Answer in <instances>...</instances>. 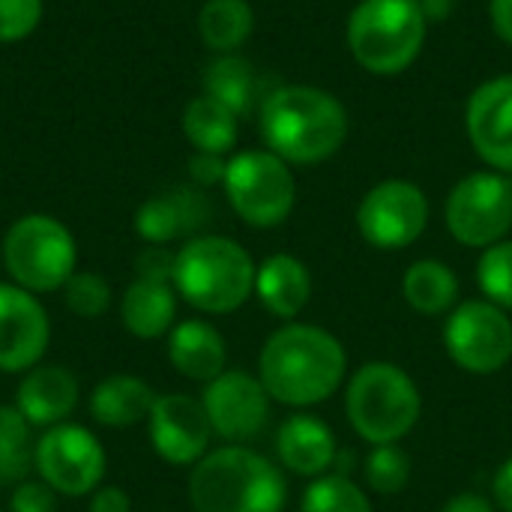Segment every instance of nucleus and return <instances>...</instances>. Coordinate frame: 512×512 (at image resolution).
Masks as SVG:
<instances>
[{
  "instance_id": "f257e3e1",
  "label": "nucleus",
  "mask_w": 512,
  "mask_h": 512,
  "mask_svg": "<svg viewBox=\"0 0 512 512\" xmlns=\"http://www.w3.org/2000/svg\"><path fill=\"white\" fill-rule=\"evenodd\" d=\"M261 138L288 165H318L348 141V111L324 87L279 84L261 99Z\"/></svg>"
},
{
  "instance_id": "f03ea898",
  "label": "nucleus",
  "mask_w": 512,
  "mask_h": 512,
  "mask_svg": "<svg viewBox=\"0 0 512 512\" xmlns=\"http://www.w3.org/2000/svg\"><path fill=\"white\" fill-rule=\"evenodd\" d=\"M342 342L312 324H285L261 348L258 378L273 402L309 408L327 402L345 381Z\"/></svg>"
},
{
  "instance_id": "7ed1b4c3",
  "label": "nucleus",
  "mask_w": 512,
  "mask_h": 512,
  "mask_svg": "<svg viewBox=\"0 0 512 512\" xmlns=\"http://www.w3.org/2000/svg\"><path fill=\"white\" fill-rule=\"evenodd\" d=\"M189 501L195 512H282L288 486L270 459L243 444H228L192 468Z\"/></svg>"
},
{
  "instance_id": "20e7f679",
  "label": "nucleus",
  "mask_w": 512,
  "mask_h": 512,
  "mask_svg": "<svg viewBox=\"0 0 512 512\" xmlns=\"http://www.w3.org/2000/svg\"><path fill=\"white\" fill-rule=\"evenodd\" d=\"M255 261L231 237H192L174 252V291L207 315H228L240 309L255 291Z\"/></svg>"
},
{
  "instance_id": "39448f33",
  "label": "nucleus",
  "mask_w": 512,
  "mask_h": 512,
  "mask_svg": "<svg viewBox=\"0 0 512 512\" xmlns=\"http://www.w3.org/2000/svg\"><path fill=\"white\" fill-rule=\"evenodd\" d=\"M429 21L414 0H360L351 9L345 39L351 57L369 75H402L423 51Z\"/></svg>"
},
{
  "instance_id": "423d86ee",
  "label": "nucleus",
  "mask_w": 512,
  "mask_h": 512,
  "mask_svg": "<svg viewBox=\"0 0 512 512\" xmlns=\"http://www.w3.org/2000/svg\"><path fill=\"white\" fill-rule=\"evenodd\" d=\"M345 411L354 432L378 444H399L420 420L423 399L417 384L396 363H366L345 390Z\"/></svg>"
},
{
  "instance_id": "0eeeda50",
  "label": "nucleus",
  "mask_w": 512,
  "mask_h": 512,
  "mask_svg": "<svg viewBox=\"0 0 512 512\" xmlns=\"http://www.w3.org/2000/svg\"><path fill=\"white\" fill-rule=\"evenodd\" d=\"M0 255L15 285L30 294H48L60 291L75 273L78 246L60 219L30 213L9 225Z\"/></svg>"
},
{
  "instance_id": "6e6552de",
  "label": "nucleus",
  "mask_w": 512,
  "mask_h": 512,
  "mask_svg": "<svg viewBox=\"0 0 512 512\" xmlns=\"http://www.w3.org/2000/svg\"><path fill=\"white\" fill-rule=\"evenodd\" d=\"M222 186L234 213L252 228L282 225L297 204L294 171L270 150H243L231 156Z\"/></svg>"
},
{
  "instance_id": "1a4fd4ad",
  "label": "nucleus",
  "mask_w": 512,
  "mask_h": 512,
  "mask_svg": "<svg viewBox=\"0 0 512 512\" xmlns=\"http://www.w3.org/2000/svg\"><path fill=\"white\" fill-rule=\"evenodd\" d=\"M444 219L462 246L489 249L507 240L512 228V177L492 168L462 177L447 195Z\"/></svg>"
},
{
  "instance_id": "9d476101",
  "label": "nucleus",
  "mask_w": 512,
  "mask_h": 512,
  "mask_svg": "<svg viewBox=\"0 0 512 512\" xmlns=\"http://www.w3.org/2000/svg\"><path fill=\"white\" fill-rule=\"evenodd\" d=\"M33 471L57 495L84 498L105 477V450L99 438L78 423H60L42 432L33 450Z\"/></svg>"
},
{
  "instance_id": "9b49d317",
  "label": "nucleus",
  "mask_w": 512,
  "mask_h": 512,
  "mask_svg": "<svg viewBox=\"0 0 512 512\" xmlns=\"http://www.w3.org/2000/svg\"><path fill=\"white\" fill-rule=\"evenodd\" d=\"M453 363L471 375H495L512 360V321L507 309L489 300H465L444 327Z\"/></svg>"
},
{
  "instance_id": "f8f14e48",
  "label": "nucleus",
  "mask_w": 512,
  "mask_h": 512,
  "mask_svg": "<svg viewBox=\"0 0 512 512\" xmlns=\"http://www.w3.org/2000/svg\"><path fill=\"white\" fill-rule=\"evenodd\" d=\"M429 225V198L411 180H381L375 183L360 207H357V228L363 240L375 249H405L423 237Z\"/></svg>"
},
{
  "instance_id": "ddd939ff",
  "label": "nucleus",
  "mask_w": 512,
  "mask_h": 512,
  "mask_svg": "<svg viewBox=\"0 0 512 512\" xmlns=\"http://www.w3.org/2000/svg\"><path fill=\"white\" fill-rule=\"evenodd\" d=\"M201 405L213 426V435L231 444L252 441L264 432L270 420V393L261 378L240 369H225L204 387Z\"/></svg>"
},
{
  "instance_id": "4468645a",
  "label": "nucleus",
  "mask_w": 512,
  "mask_h": 512,
  "mask_svg": "<svg viewBox=\"0 0 512 512\" xmlns=\"http://www.w3.org/2000/svg\"><path fill=\"white\" fill-rule=\"evenodd\" d=\"M147 426L156 456L168 465H198L207 456L213 426L207 420L201 399L183 393L156 396Z\"/></svg>"
},
{
  "instance_id": "2eb2a0df",
  "label": "nucleus",
  "mask_w": 512,
  "mask_h": 512,
  "mask_svg": "<svg viewBox=\"0 0 512 512\" xmlns=\"http://www.w3.org/2000/svg\"><path fill=\"white\" fill-rule=\"evenodd\" d=\"M51 321L36 294L0 282V372H30L42 363Z\"/></svg>"
},
{
  "instance_id": "dca6fc26",
  "label": "nucleus",
  "mask_w": 512,
  "mask_h": 512,
  "mask_svg": "<svg viewBox=\"0 0 512 512\" xmlns=\"http://www.w3.org/2000/svg\"><path fill=\"white\" fill-rule=\"evenodd\" d=\"M465 132L492 171L512 174V75H495L468 96Z\"/></svg>"
},
{
  "instance_id": "f3484780",
  "label": "nucleus",
  "mask_w": 512,
  "mask_h": 512,
  "mask_svg": "<svg viewBox=\"0 0 512 512\" xmlns=\"http://www.w3.org/2000/svg\"><path fill=\"white\" fill-rule=\"evenodd\" d=\"M210 219V204L201 189L177 186L147 198L135 210V234L150 246H165L177 237L195 234Z\"/></svg>"
},
{
  "instance_id": "a211bd4d",
  "label": "nucleus",
  "mask_w": 512,
  "mask_h": 512,
  "mask_svg": "<svg viewBox=\"0 0 512 512\" xmlns=\"http://www.w3.org/2000/svg\"><path fill=\"white\" fill-rule=\"evenodd\" d=\"M78 405V381L63 366H33L15 390V408L30 426L51 429L66 423Z\"/></svg>"
},
{
  "instance_id": "6ab92c4d",
  "label": "nucleus",
  "mask_w": 512,
  "mask_h": 512,
  "mask_svg": "<svg viewBox=\"0 0 512 512\" xmlns=\"http://www.w3.org/2000/svg\"><path fill=\"white\" fill-rule=\"evenodd\" d=\"M279 462L300 477H324L336 462V438L330 426L312 414L288 417L276 432Z\"/></svg>"
},
{
  "instance_id": "aec40b11",
  "label": "nucleus",
  "mask_w": 512,
  "mask_h": 512,
  "mask_svg": "<svg viewBox=\"0 0 512 512\" xmlns=\"http://www.w3.org/2000/svg\"><path fill=\"white\" fill-rule=\"evenodd\" d=\"M168 360L183 378L210 384L213 378H219L225 372L228 348H225L222 333L213 324L192 318V321H180L171 327Z\"/></svg>"
},
{
  "instance_id": "412c9836",
  "label": "nucleus",
  "mask_w": 512,
  "mask_h": 512,
  "mask_svg": "<svg viewBox=\"0 0 512 512\" xmlns=\"http://www.w3.org/2000/svg\"><path fill=\"white\" fill-rule=\"evenodd\" d=\"M255 294L276 318H297L312 297V276L294 255H270L255 273Z\"/></svg>"
},
{
  "instance_id": "4be33fe9",
  "label": "nucleus",
  "mask_w": 512,
  "mask_h": 512,
  "mask_svg": "<svg viewBox=\"0 0 512 512\" xmlns=\"http://www.w3.org/2000/svg\"><path fill=\"white\" fill-rule=\"evenodd\" d=\"M123 327L138 339H159L171 333L177 318V291L171 282L138 279L126 288L120 300Z\"/></svg>"
},
{
  "instance_id": "5701e85b",
  "label": "nucleus",
  "mask_w": 512,
  "mask_h": 512,
  "mask_svg": "<svg viewBox=\"0 0 512 512\" xmlns=\"http://www.w3.org/2000/svg\"><path fill=\"white\" fill-rule=\"evenodd\" d=\"M156 393L135 375H111L96 384L90 396V414L99 426L126 429L150 417Z\"/></svg>"
},
{
  "instance_id": "b1692460",
  "label": "nucleus",
  "mask_w": 512,
  "mask_h": 512,
  "mask_svg": "<svg viewBox=\"0 0 512 512\" xmlns=\"http://www.w3.org/2000/svg\"><path fill=\"white\" fill-rule=\"evenodd\" d=\"M237 114L216 102L213 96H195L183 111V135L195 147V153L225 156L237 144Z\"/></svg>"
},
{
  "instance_id": "393cba45",
  "label": "nucleus",
  "mask_w": 512,
  "mask_h": 512,
  "mask_svg": "<svg viewBox=\"0 0 512 512\" xmlns=\"http://www.w3.org/2000/svg\"><path fill=\"white\" fill-rule=\"evenodd\" d=\"M255 30L249 0H207L198 12V33L216 54H237Z\"/></svg>"
},
{
  "instance_id": "a878e982",
  "label": "nucleus",
  "mask_w": 512,
  "mask_h": 512,
  "mask_svg": "<svg viewBox=\"0 0 512 512\" xmlns=\"http://www.w3.org/2000/svg\"><path fill=\"white\" fill-rule=\"evenodd\" d=\"M402 294H405V300H408V306L414 312H420V315H444L459 300V279L447 264H441L435 258L414 261L405 270Z\"/></svg>"
},
{
  "instance_id": "bb28decb",
  "label": "nucleus",
  "mask_w": 512,
  "mask_h": 512,
  "mask_svg": "<svg viewBox=\"0 0 512 512\" xmlns=\"http://www.w3.org/2000/svg\"><path fill=\"white\" fill-rule=\"evenodd\" d=\"M204 93L231 108L237 117H243L255 105L258 93L255 66L240 54H219L204 69Z\"/></svg>"
},
{
  "instance_id": "cd10ccee",
  "label": "nucleus",
  "mask_w": 512,
  "mask_h": 512,
  "mask_svg": "<svg viewBox=\"0 0 512 512\" xmlns=\"http://www.w3.org/2000/svg\"><path fill=\"white\" fill-rule=\"evenodd\" d=\"M30 423L15 405H0V489H15L33 471L36 441Z\"/></svg>"
},
{
  "instance_id": "c85d7f7f",
  "label": "nucleus",
  "mask_w": 512,
  "mask_h": 512,
  "mask_svg": "<svg viewBox=\"0 0 512 512\" xmlns=\"http://www.w3.org/2000/svg\"><path fill=\"white\" fill-rule=\"evenodd\" d=\"M300 512H372L366 492L348 477H318L306 492Z\"/></svg>"
},
{
  "instance_id": "c756f323",
  "label": "nucleus",
  "mask_w": 512,
  "mask_h": 512,
  "mask_svg": "<svg viewBox=\"0 0 512 512\" xmlns=\"http://www.w3.org/2000/svg\"><path fill=\"white\" fill-rule=\"evenodd\" d=\"M366 483L378 495H399L411 480V456L399 444H378L366 459Z\"/></svg>"
},
{
  "instance_id": "7c9ffc66",
  "label": "nucleus",
  "mask_w": 512,
  "mask_h": 512,
  "mask_svg": "<svg viewBox=\"0 0 512 512\" xmlns=\"http://www.w3.org/2000/svg\"><path fill=\"white\" fill-rule=\"evenodd\" d=\"M477 282L489 303L512 309V240L483 249L477 264Z\"/></svg>"
},
{
  "instance_id": "2f4dec72",
  "label": "nucleus",
  "mask_w": 512,
  "mask_h": 512,
  "mask_svg": "<svg viewBox=\"0 0 512 512\" xmlns=\"http://www.w3.org/2000/svg\"><path fill=\"white\" fill-rule=\"evenodd\" d=\"M63 303L78 318H99L111 306V285L99 273H72L63 285Z\"/></svg>"
},
{
  "instance_id": "473e14b6",
  "label": "nucleus",
  "mask_w": 512,
  "mask_h": 512,
  "mask_svg": "<svg viewBox=\"0 0 512 512\" xmlns=\"http://www.w3.org/2000/svg\"><path fill=\"white\" fill-rule=\"evenodd\" d=\"M42 21V0H0V42L27 39Z\"/></svg>"
},
{
  "instance_id": "72a5a7b5",
  "label": "nucleus",
  "mask_w": 512,
  "mask_h": 512,
  "mask_svg": "<svg viewBox=\"0 0 512 512\" xmlns=\"http://www.w3.org/2000/svg\"><path fill=\"white\" fill-rule=\"evenodd\" d=\"M9 512H57V492L45 483L24 480L9 495Z\"/></svg>"
},
{
  "instance_id": "f704fd0d",
  "label": "nucleus",
  "mask_w": 512,
  "mask_h": 512,
  "mask_svg": "<svg viewBox=\"0 0 512 512\" xmlns=\"http://www.w3.org/2000/svg\"><path fill=\"white\" fill-rule=\"evenodd\" d=\"M135 273H138V279L171 282L174 279V255L162 246H150L135 258Z\"/></svg>"
},
{
  "instance_id": "c9c22d12",
  "label": "nucleus",
  "mask_w": 512,
  "mask_h": 512,
  "mask_svg": "<svg viewBox=\"0 0 512 512\" xmlns=\"http://www.w3.org/2000/svg\"><path fill=\"white\" fill-rule=\"evenodd\" d=\"M225 171H228V159L216 156V153H195L189 159V177L198 189L225 183Z\"/></svg>"
},
{
  "instance_id": "e433bc0d",
  "label": "nucleus",
  "mask_w": 512,
  "mask_h": 512,
  "mask_svg": "<svg viewBox=\"0 0 512 512\" xmlns=\"http://www.w3.org/2000/svg\"><path fill=\"white\" fill-rule=\"evenodd\" d=\"M90 512H132V501L120 486H102L90 498Z\"/></svg>"
},
{
  "instance_id": "4c0bfd02",
  "label": "nucleus",
  "mask_w": 512,
  "mask_h": 512,
  "mask_svg": "<svg viewBox=\"0 0 512 512\" xmlns=\"http://www.w3.org/2000/svg\"><path fill=\"white\" fill-rule=\"evenodd\" d=\"M489 21L498 39L512 48V0H489Z\"/></svg>"
},
{
  "instance_id": "58836bf2",
  "label": "nucleus",
  "mask_w": 512,
  "mask_h": 512,
  "mask_svg": "<svg viewBox=\"0 0 512 512\" xmlns=\"http://www.w3.org/2000/svg\"><path fill=\"white\" fill-rule=\"evenodd\" d=\"M492 492H495L498 507L504 512H512V459H507V462L501 465V471L495 474Z\"/></svg>"
},
{
  "instance_id": "ea45409f",
  "label": "nucleus",
  "mask_w": 512,
  "mask_h": 512,
  "mask_svg": "<svg viewBox=\"0 0 512 512\" xmlns=\"http://www.w3.org/2000/svg\"><path fill=\"white\" fill-rule=\"evenodd\" d=\"M414 3H417V9L426 15L429 24L447 21V18L456 12V6H459V0H414Z\"/></svg>"
},
{
  "instance_id": "a19ab883",
  "label": "nucleus",
  "mask_w": 512,
  "mask_h": 512,
  "mask_svg": "<svg viewBox=\"0 0 512 512\" xmlns=\"http://www.w3.org/2000/svg\"><path fill=\"white\" fill-rule=\"evenodd\" d=\"M444 512H495V507L483 498V495H477V492H465V495H456Z\"/></svg>"
},
{
  "instance_id": "79ce46f5",
  "label": "nucleus",
  "mask_w": 512,
  "mask_h": 512,
  "mask_svg": "<svg viewBox=\"0 0 512 512\" xmlns=\"http://www.w3.org/2000/svg\"><path fill=\"white\" fill-rule=\"evenodd\" d=\"M0 258H3V255H0Z\"/></svg>"
}]
</instances>
